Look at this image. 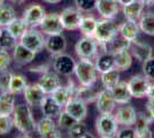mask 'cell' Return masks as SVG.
<instances>
[{"label":"cell","instance_id":"6da1fadb","mask_svg":"<svg viewBox=\"0 0 154 138\" xmlns=\"http://www.w3.org/2000/svg\"><path fill=\"white\" fill-rule=\"evenodd\" d=\"M14 127L24 135H30L36 131L37 122L32 115L31 108L28 104H20L13 112Z\"/></svg>","mask_w":154,"mask_h":138},{"label":"cell","instance_id":"1f68e13d","mask_svg":"<svg viewBox=\"0 0 154 138\" xmlns=\"http://www.w3.org/2000/svg\"><path fill=\"white\" fill-rule=\"evenodd\" d=\"M98 94H99V91L94 90L92 86L81 85L77 87L75 98L81 99L86 104H91V103H94L97 100Z\"/></svg>","mask_w":154,"mask_h":138},{"label":"cell","instance_id":"7c38bea8","mask_svg":"<svg viewBox=\"0 0 154 138\" xmlns=\"http://www.w3.org/2000/svg\"><path fill=\"white\" fill-rule=\"evenodd\" d=\"M76 90H77V87L75 86L74 81L69 79L68 85H64V86L61 85L60 87H58L55 91L53 92L52 94H50V96H51L52 98L54 99L62 108H64L66 105L70 101L71 99L75 98Z\"/></svg>","mask_w":154,"mask_h":138},{"label":"cell","instance_id":"8d00e7d4","mask_svg":"<svg viewBox=\"0 0 154 138\" xmlns=\"http://www.w3.org/2000/svg\"><path fill=\"white\" fill-rule=\"evenodd\" d=\"M16 40L17 39L9 32V30L7 29L6 26H2L0 29V48L7 50V51L12 50L17 44Z\"/></svg>","mask_w":154,"mask_h":138},{"label":"cell","instance_id":"f546056e","mask_svg":"<svg viewBox=\"0 0 154 138\" xmlns=\"http://www.w3.org/2000/svg\"><path fill=\"white\" fill-rule=\"evenodd\" d=\"M15 94L7 91L0 97V115H13L15 109Z\"/></svg>","mask_w":154,"mask_h":138},{"label":"cell","instance_id":"60d3db41","mask_svg":"<svg viewBox=\"0 0 154 138\" xmlns=\"http://www.w3.org/2000/svg\"><path fill=\"white\" fill-rule=\"evenodd\" d=\"M14 120L12 115H0V135H6L12 131Z\"/></svg>","mask_w":154,"mask_h":138},{"label":"cell","instance_id":"9c48e42d","mask_svg":"<svg viewBox=\"0 0 154 138\" xmlns=\"http://www.w3.org/2000/svg\"><path fill=\"white\" fill-rule=\"evenodd\" d=\"M39 28H40V31L47 36L59 35V33H62V31L64 30L60 14L58 13L46 14L42 23L39 24Z\"/></svg>","mask_w":154,"mask_h":138},{"label":"cell","instance_id":"8fae6325","mask_svg":"<svg viewBox=\"0 0 154 138\" xmlns=\"http://www.w3.org/2000/svg\"><path fill=\"white\" fill-rule=\"evenodd\" d=\"M23 96H24L26 103L29 106L40 107L47 94L42 89V86L39 85V83H35V84L26 85V87L23 91Z\"/></svg>","mask_w":154,"mask_h":138},{"label":"cell","instance_id":"b9f144b4","mask_svg":"<svg viewBox=\"0 0 154 138\" xmlns=\"http://www.w3.org/2000/svg\"><path fill=\"white\" fill-rule=\"evenodd\" d=\"M97 1L98 0H75V5L81 12H92L97 8Z\"/></svg>","mask_w":154,"mask_h":138},{"label":"cell","instance_id":"d590c367","mask_svg":"<svg viewBox=\"0 0 154 138\" xmlns=\"http://www.w3.org/2000/svg\"><path fill=\"white\" fill-rule=\"evenodd\" d=\"M97 19L94 16H83V19L79 23V30L86 37H93L97 28Z\"/></svg>","mask_w":154,"mask_h":138},{"label":"cell","instance_id":"d4e9b609","mask_svg":"<svg viewBox=\"0 0 154 138\" xmlns=\"http://www.w3.org/2000/svg\"><path fill=\"white\" fill-rule=\"evenodd\" d=\"M112 90V93L114 96V99H115L116 104H120V105H123V104H129L130 100L132 98L131 93H130V90H129L128 86V82H119L114 87L110 89Z\"/></svg>","mask_w":154,"mask_h":138},{"label":"cell","instance_id":"7bdbcfd3","mask_svg":"<svg viewBox=\"0 0 154 138\" xmlns=\"http://www.w3.org/2000/svg\"><path fill=\"white\" fill-rule=\"evenodd\" d=\"M143 72L148 79H154V57L143 62Z\"/></svg>","mask_w":154,"mask_h":138},{"label":"cell","instance_id":"f1b7e54d","mask_svg":"<svg viewBox=\"0 0 154 138\" xmlns=\"http://www.w3.org/2000/svg\"><path fill=\"white\" fill-rule=\"evenodd\" d=\"M115 57V68L119 70H129L132 67V61L134 57L129 50H123L121 52H117L114 54Z\"/></svg>","mask_w":154,"mask_h":138},{"label":"cell","instance_id":"f35d334b","mask_svg":"<svg viewBox=\"0 0 154 138\" xmlns=\"http://www.w3.org/2000/svg\"><path fill=\"white\" fill-rule=\"evenodd\" d=\"M68 136L72 138H89L92 137L88 127L84 124L83 121H77L75 124L68 130Z\"/></svg>","mask_w":154,"mask_h":138},{"label":"cell","instance_id":"836d02e7","mask_svg":"<svg viewBox=\"0 0 154 138\" xmlns=\"http://www.w3.org/2000/svg\"><path fill=\"white\" fill-rule=\"evenodd\" d=\"M7 29L9 30V32L13 35L16 39H21V37L28 31L29 26L26 22V20L22 17V19H15L14 21H12L8 26H6Z\"/></svg>","mask_w":154,"mask_h":138},{"label":"cell","instance_id":"7402d4cb","mask_svg":"<svg viewBox=\"0 0 154 138\" xmlns=\"http://www.w3.org/2000/svg\"><path fill=\"white\" fill-rule=\"evenodd\" d=\"M36 54L37 53L32 52L31 50H29L28 47L22 45L21 43H17L14 47L13 59L20 66H26V65L30 63L35 60Z\"/></svg>","mask_w":154,"mask_h":138},{"label":"cell","instance_id":"9a60e30c","mask_svg":"<svg viewBox=\"0 0 154 138\" xmlns=\"http://www.w3.org/2000/svg\"><path fill=\"white\" fill-rule=\"evenodd\" d=\"M97 109L100 114L103 113H113V111L116 107V101L114 99V96L112 93V90L103 89L99 91L98 98L96 100Z\"/></svg>","mask_w":154,"mask_h":138},{"label":"cell","instance_id":"ee69618b","mask_svg":"<svg viewBox=\"0 0 154 138\" xmlns=\"http://www.w3.org/2000/svg\"><path fill=\"white\" fill-rule=\"evenodd\" d=\"M11 61H12V58H11L8 51L0 48V72L8 69V67L11 65Z\"/></svg>","mask_w":154,"mask_h":138},{"label":"cell","instance_id":"d6a6232c","mask_svg":"<svg viewBox=\"0 0 154 138\" xmlns=\"http://www.w3.org/2000/svg\"><path fill=\"white\" fill-rule=\"evenodd\" d=\"M26 85H28V82H26V76H23L21 74H12L11 79H9V84H8V91L14 94H19L24 91Z\"/></svg>","mask_w":154,"mask_h":138},{"label":"cell","instance_id":"ffe728a7","mask_svg":"<svg viewBox=\"0 0 154 138\" xmlns=\"http://www.w3.org/2000/svg\"><path fill=\"white\" fill-rule=\"evenodd\" d=\"M96 9L103 19H114L120 12V4L117 0H98Z\"/></svg>","mask_w":154,"mask_h":138},{"label":"cell","instance_id":"d6986e66","mask_svg":"<svg viewBox=\"0 0 154 138\" xmlns=\"http://www.w3.org/2000/svg\"><path fill=\"white\" fill-rule=\"evenodd\" d=\"M115 118L120 125H134L137 118L136 109L130 105L123 104L115 112Z\"/></svg>","mask_w":154,"mask_h":138},{"label":"cell","instance_id":"11a10c76","mask_svg":"<svg viewBox=\"0 0 154 138\" xmlns=\"http://www.w3.org/2000/svg\"><path fill=\"white\" fill-rule=\"evenodd\" d=\"M1 28H2V26H0V29H1Z\"/></svg>","mask_w":154,"mask_h":138},{"label":"cell","instance_id":"484cf974","mask_svg":"<svg viewBox=\"0 0 154 138\" xmlns=\"http://www.w3.org/2000/svg\"><path fill=\"white\" fill-rule=\"evenodd\" d=\"M40 108H42V113H43L44 116L52 118H58L60 113L62 112V107L59 105L50 94L46 96L43 104L40 105Z\"/></svg>","mask_w":154,"mask_h":138},{"label":"cell","instance_id":"74e56055","mask_svg":"<svg viewBox=\"0 0 154 138\" xmlns=\"http://www.w3.org/2000/svg\"><path fill=\"white\" fill-rule=\"evenodd\" d=\"M16 19L15 9L9 5H0V26H7Z\"/></svg>","mask_w":154,"mask_h":138},{"label":"cell","instance_id":"f907efd6","mask_svg":"<svg viewBox=\"0 0 154 138\" xmlns=\"http://www.w3.org/2000/svg\"><path fill=\"white\" fill-rule=\"evenodd\" d=\"M117 1H119L120 5L124 6V5H128V4H130V2H132L134 0H117Z\"/></svg>","mask_w":154,"mask_h":138},{"label":"cell","instance_id":"5b68a950","mask_svg":"<svg viewBox=\"0 0 154 138\" xmlns=\"http://www.w3.org/2000/svg\"><path fill=\"white\" fill-rule=\"evenodd\" d=\"M20 43L35 53L42 52L45 47L44 35L42 31L37 30L36 28H29L28 31L21 37Z\"/></svg>","mask_w":154,"mask_h":138},{"label":"cell","instance_id":"4fadbf2b","mask_svg":"<svg viewBox=\"0 0 154 138\" xmlns=\"http://www.w3.org/2000/svg\"><path fill=\"white\" fill-rule=\"evenodd\" d=\"M36 131L38 132L40 137L44 138H59L61 137L60 130L58 129V124L54 122V118L44 116L37 122Z\"/></svg>","mask_w":154,"mask_h":138},{"label":"cell","instance_id":"4dcf8cb0","mask_svg":"<svg viewBox=\"0 0 154 138\" xmlns=\"http://www.w3.org/2000/svg\"><path fill=\"white\" fill-rule=\"evenodd\" d=\"M140 31L148 36H154V12H145L138 20Z\"/></svg>","mask_w":154,"mask_h":138},{"label":"cell","instance_id":"816d5d0a","mask_svg":"<svg viewBox=\"0 0 154 138\" xmlns=\"http://www.w3.org/2000/svg\"><path fill=\"white\" fill-rule=\"evenodd\" d=\"M45 2L47 4H51V5H55V4H59V2H61L62 0H44Z\"/></svg>","mask_w":154,"mask_h":138},{"label":"cell","instance_id":"603a6c76","mask_svg":"<svg viewBox=\"0 0 154 138\" xmlns=\"http://www.w3.org/2000/svg\"><path fill=\"white\" fill-rule=\"evenodd\" d=\"M129 51L131 52L132 57L136 58L138 61L140 62H144L147 59H149L152 57V53H153V50L152 47L146 44V43H143V41H137V39L131 41V45H130V48Z\"/></svg>","mask_w":154,"mask_h":138},{"label":"cell","instance_id":"30bf717a","mask_svg":"<svg viewBox=\"0 0 154 138\" xmlns=\"http://www.w3.org/2000/svg\"><path fill=\"white\" fill-rule=\"evenodd\" d=\"M149 79L145 75H135L129 79L128 86L132 98H145L149 87Z\"/></svg>","mask_w":154,"mask_h":138},{"label":"cell","instance_id":"ba28073f","mask_svg":"<svg viewBox=\"0 0 154 138\" xmlns=\"http://www.w3.org/2000/svg\"><path fill=\"white\" fill-rule=\"evenodd\" d=\"M83 12H81L77 7H67L60 13L62 26L66 30H77L79 23L83 19Z\"/></svg>","mask_w":154,"mask_h":138},{"label":"cell","instance_id":"5bb4252c","mask_svg":"<svg viewBox=\"0 0 154 138\" xmlns=\"http://www.w3.org/2000/svg\"><path fill=\"white\" fill-rule=\"evenodd\" d=\"M45 15L46 13L44 7L38 4H32L23 12V19L28 23L29 28H37L42 23Z\"/></svg>","mask_w":154,"mask_h":138},{"label":"cell","instance_id":"83f0119b","mask_svg":"<svg viewBox=\"0 0 154 138\" xmlns=\"http://www.w3.org/2000/svg\"><path fill=\"white\" fill-rule=\"evenodd\" d=\"M143 9H144V5L141 4L140 0H134L132 2L123 6L122 12L127 20L138 21L143 14Z\"/></svg>","mask_w":154,"mask_h":138},{"label":"cell","instance_id":"277c9868","mask_svg":"<svg viewBox=\"0 0 154 138\" xmlns=\"http://www.w3.org/2000/svg\"><path fill=\"white\" fill-rule=\"evenodd\" d=\"M119 122L113 113H103L96 121L97 133L103 138L116 137L119 131Z\"/></svg>","mask_w":154,"mask_h":138},{"label":"cell","instance_id":"7a4b0ae2","mask_svg":"<svg viewBox=\"0 0 154 138\" xmlns=\"http://www.w3.org/2000/svg\"><path fill=\"white\" fill-rule=\"evenodd\" d=\"M74 74L81 85L93 86L98 79V70L91 59H81L75 65Z\"/></svg>","mask_w":154,"mask_h":138},{"label":"cell","instance_id":"e0dca14e","mask_svg":"<svg viewBox=\"0 0 154 138\" xmlns=\"http://www.w3.org/2000/svg\"><path fill=\"white\" fill-rule=\"evenodd\" d=\"M38 83L46 94H52L58 87L61 86V79H60V76L57 72L47 70L43 74V76L40 77Z\"/></svg>","mask_w":154,"mask_h":138},{"label":"cell","instance_id":"ac0fdd59","mask_svg":"<svg viewBox=\"0 0 154 138\" xmlns=\"http://www.w3.org/2000/svg\"><path fill=\"white\" fill-rule=\"evenodd\" d=\"M154 120L149 115H146L144 113H138L137 118L135 122V129H136V138H151L152 130L149 129V125Z\"/></svg>","mask_w":154,"mask_h":138},{"label":"cell","instance_id":"db71d44e","mask_svg":"<svg viewBox=\"0 0 154 138\" xmlns=\"http://www.w3.org/2000/svg\"><path fill=\"white\" fill-rule=\"evenodd\" d=\"M2 4H5V0H0V5H2Z\"/></svg>","mask_w":154,"mask_h":138},{"label":"cell","instance_id":"f5cc1de1","mask_svg":"<svg viewBox=\"0 0 154 138\" xmlns=\"http://www.w3.org/2000/svg\"><path fill=\"white\" fill-rule=\"evenodd\" d=\"M12 2H14V4H22V2H24L26 0H11Z\"/></svg>","mask_w":154,"mask_h":138},{"label":"cell","instance_id":"ab89813d","mask_svg":"<svg viewBox=\"0 0 154 138\" xmlns=\"http://www.w3.org/2000/svg\"><path fill=\"white\" fill-rule=\"evenodd\" d=\"M76 122L77 121L71 116L70 114H68L64 109H62V112L60 113V115H59L58 123L57 124H58L59 129H62V130H67L68 131Z\"/></svg>","mask_w":154,"mask_h":138},{"label":"cell","instance_id":"52a82bcc","mask_svg":"<svg viewBox=\"0 0 154 138\" xmlns=\"http://www.w3.org/2000/svg\"><path fill=\"white\" fill-rule=\"evenodd\" d=\"M75 65H76V61L74 60V58L66 53H60L54 55L52 61L53 70L62 76H70L71 74H74Z\"/></svg>","mask_w":154,"mask_h":138},{"label":"cell","instance_id":"2e32d148","mask_svg":"<svg viewBox=\"0 0 154 138\" xmlns=\"http://www.w3.org/2000/svg\"><path fill=\"white\" fill-rule=\"evenodd\" d=\"M76 121H84L88 116V104L78 98H72L63 108Z\"/></svg>","mask_w":154,"mask_h":138},{"label":"cell","instance_id":"681fc988","mask_svg":"<svg viewBox=\"0 0 154 138\" xmlns=\"http://www.w3.org/2000/svg\"><path fill=\"white\" fill-rule=\"evenodd\" d=\"M144 7H151L154 5V0H140Z\"/></svg>","mask_w":154,"mask_h":138},{"label":"cell","instance_id":"e575fe53","mask_svg":"<svg viewBox=\"0 0 154 138\" xmlns=\"http://www.w3.org/2000/svg\"><path fill=\"white\" fill-rule=\"evenodd\" d=\"M100 79H101L103 87L110 90L120 82V70L117 68H113L108 72H103L100 76Z\"/></svg>","mask_w":154,"mask_h":138},{"label":"cell","instance_id":"bcb514c9","mask_svg":"<svg viewBox=\"0 0 154 138\" xmlns=\"http://www.w3.org/2000/svg\"><path fill=\"white\" fill-rule=\"evenodd\" d=\"M146 111L147 114L154 120V99H148L146 103Z\"/></svg>","mask_w":154,"mask_h":138},{"label":"cell","instance_id":"7dc6e473","mask_svg":"<svg viewBox=\"0 0 154 138\" xmlns=\"http://www.w3.org/2000/svg\"><path fill=\"white\" fill-rule=\"evenodd\" d=\"M146 97H147L148 99H154V84H149V87H148Z\"/></svg>","mask_w":154,"mask_h":138},{"label":"cell","instance_id":"f6af8a7d","mask_svg":"<svg viewBox=\"0 0 154 138\" xmlns=\"http://www.w3.org/2000/svg\"><path fill=\"white\" fill-rule=\"evenodd\" d=\"M116 137L119 138H136V129L134 125H123L122 129H119Z\"/></svg>","mask_w":154,"mask_h":138},{"label":"cell","instance_id":"44dd1931","mask_svg":"<svg viewBox=\"0 0 154 138\" xmlns=\"http://www.w3.org/2000/svg\"><path fill=\"white\" fill-rule=\"evenodd\" d=\"M67 47V40L62 33L59 35H51L45 38V48L52 55H57L60 53H63Z\"/></svg>","mask_w":154,"mask_h":138},{"label":"cell","instance_id":"c3c4849f","mask_svg":"<svg viewBox=\"0 0 154 138\" xmlns=\"http://www.w3.org/2000/svg\"><path fill=\"white\" fill-rule=\"evenodd\" d=\"M7 91H8V87L4 84L1 81H0V97H1V96H2V94H4L5 92H7Z\"/></svg>","mask_w":154,"mask_h":138},{"label":"cell","instance_id":"cb8c5ba5","mask_svg":"<svg viewBox=\"0 0 154 138\" xmlns=\"http://www.w3.org/2000/svg\"><path fill=\"white\" fill-rule=\"evenodd\" d=\"M96 68L98 72L103 74L115 68V57L113 53L109 52H99L96 57Z\"/></svg>","mask_w":154,"mask_h":138},{"label":"cell","instance_id":"8992f818","mask_svg":"<svg viewBox=\"0 0 154 138\" xmlns=\"http://www.w3.org/2000/svg\"><path fill=\"white\" fill-rule=\"evenodd\" d=\"M75 51L79 59H92L99 53V43L94 37H86L77 41Z\"/></svg>","mask_w":154,"mask_h":138},{"label":"cell","instance_id":"3957f363","mask_svg":"<svg viewBox=\"0 0 154 138\" xmlns=\"http://www.w3.org/2000/svg\"><path fill=\"white\" fill-rule=\"evenodd\" d=\"M120 33V26L116 24L113 19H101L97 21L94 38L99 43H108L116 38Z\"/></svg>","mask_w":154,"mask_h":138},{"label":"cell","instance_id":"4316f807","mask_svg":"<svg viewBox=\"0 0 154 138\" xmlns=\"http://www.w3.org/2000/svg\"><path fill=\"white\" fill-rule=\"evenodd\" d=\"M139 30L140 29H139V24L137 21L127 20L120 26V35L123 38L130 40V41H134L137 39Z\"/></svg>","mask_w":154,"mask_h":138}]
</instances>
